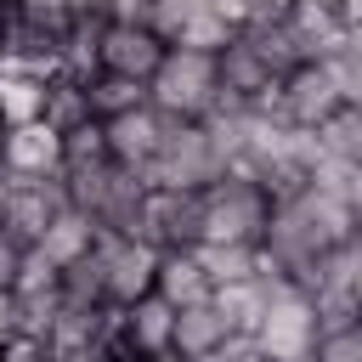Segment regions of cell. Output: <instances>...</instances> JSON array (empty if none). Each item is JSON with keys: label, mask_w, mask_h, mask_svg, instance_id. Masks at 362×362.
I'll list each match as a JSON object with an SVG mask.
<instances>
[{"label": "cell", "mask_w": 362, "mask_h": 362, "mask_svg": "<svg viewBox=\"0 0 362 362\" xmlns=\"http://www.w3.org/2000/svg\"><path fill=\"white\" fill-rule=\"evenodd\" d=\"M11 334H23V300H17V288H0V345Z\"/></svg>", "instance_id": "cell-33"}, {"label": "cell", "mask_w": 362, "mask_h": 362, "mask_svg": "<svg viewBox=\"0 0 362 362\" xmlns=\"http://www.w3.org/2000/svg\"><path fill=\"white\" fill-rule=\"evenodd\" d=\"M0 6H11V0H0Z\"/></svg>", "instance_id": "cell-43"}, {"label": "cell", "mask_w": 362, "mask_h": 362, "mask_svg": "<svg viewBox=\"0 0 362 362\" xmlns=\"http://www.w3.org/2000/svg\"><path fill=\"white\" fill-rule=\"evenodd\" d=\"M85 119H96V113H90V85L74 79V74H57V79L45 85V124H57V130L68 136V130L85 124Z\"/></svg>", "instance_id": "cell-20"}, {"label": "cell", "mask_w": 362, "mask_h": 362, "mask_svg": "<svg viewBox=\"0 0 362 362\" xmlns=\"http://www.w3.org/2000/svg\"><path fill=\"white\" fill-rule=\"evenodd\" d=\"M147 102V85L141 79H130V74H96L90 79V113L96 119H119V113H130V107H141Z\"/></svg>", "instance_id": "cell-21"}, {"label": "cell", "mask_w": 362, "mask_h": 362, "mask_svg": "<svg viewBox=\"0 0 362 362\" xmlns=\"http://www.w3.org/2000/svg\"><path fill=\"white\" fill-rule=\"evenodd\" d=\"M107 23H147L153 28V0H107Z\"/></svg>", "instance_id": "cell-32"}, {"label": "cell", "mask_w": 362, "mask_h": 362, "mask_svg": "<svg viewBox=\"0 0 362 362\" xmlns=\"http://www.w3.org/2000/svg\"><path fill=\"white\" fill-rule=\"evenodd\" d=\"M226 339H232V322H226V311L215 305V294L175 311V356H181V362H204V356H215Z\"/></svg>", "instance_id": "cell-15"}, {"label": "cell", "mask_w": 362, "mask_h": 362, "mask_svg": "<svg viewBox=\"0 0 362 362\" xmlns=\"http://www.w3.org/2000/svg\"><path fill=\"white\" fill-rule=\"evenodd\" d=\"M221 175H226V158H221L209 124L204 119H170L164 147H158V158L147 164L141 181L147 187H170V192H204Z\"/></svg>", "instance_id": "cell-1"}, {"label": "cell", "mask_w": 362, "mask_h": 362, "mask_svg": "<svg viewBox=\"0 0 362 362\" xmlns=\"http://www.w3.org/2000/svg\"><path fill=\"white\" fill-rule=\"evenodd\" d=\"M288 209L300 215V226L311 232V243H317V249H345V243L356 238V221H362L351 204L328 198L322 187H305L300 198H288Z\"/></svg>", "instance_id": "cell-12"}, {"label": "cell", "mask_w": 362, "mask_h": 362, "mask_svg": "<svg viewBox=\"0 0 362 362\" xmlns=\"http://www.w3.org/2000/svg\"><path fill=\"white\" fill-rule=\"evenodd\" d=\"M255 345L266 351V362H311L317 356V311L311 294H300L288 277H277L272 305L255 328Z\"/></svg>", "instance_id": "cell-4"}, {"label": "cell", "mask_w": 362, "mask_h": 362, "mask_svg": "<svg viewBox=\"0 0 362 362\" xmlns=\"http://www.w3.org/2000/svg\"><path fill=\"white\" fill-rule=\"evenodd\" d=\"M170 57V40L147 23H102V68L107 74H130V79H153L158 62Z\"/></svg>", "instance_id": "cell-9"}, {"label": "cell", "mask_w": 362, "mask_h": 362, "mask_svg": "<svg viewBox=\"0 0 362 362\" xmlns=\"http://www.w3.org/2000/svg\"><path fill=\"white\" fill-rule=\"evenodd\" d=\"M17 260H23V243H11V238L0 232V288H11V277H17Z\"/></svg>", "instance_id": "cell-34"}, {"label": "cell", "mask_w": 362, "mask_h": 362, "mask_svg": "<svg viewBox=\"0 0 362 362\" xmlns=\"http://www.w3.org/2000/svg\"><path fill=\"white\" fill-rule=\"evenodd\" d=\"M62 204H68L62 175H57V181H11V192H6V238L23 243V249L40 243Z\"/></svg>", "instance_id": "cell-10"}, {"label": "cell", "mask_w": 362, "mask_h": 362, "mask_svg": "<svg viewBox=\"0 0 362 362\" xmlns=\"http://www.w3.org/2000/svg\"><path fill=\"white\" fill-rule=\"evenodd\" d=\"M6 192H11V175L0 170V232H6Z\"/></svg>", "instance_id": "cell-38"}, {"label": "cell", "mask_w": 362, "mask_h": 362, "mask_svg": "<svg viewBox=\"0 0 362 362\" xmlns=\"http://www.w3.org/2000/svg\"><path fill=\"white\" fill-rule=\"evenodd\" d=\"M272 288H277V277H243V283H221L215 288V305L226 311L232 334H255L260 328V317L272 305Z\"/></svg>", "instance_id": "cell-17"}, {"label": "cell", "mask_w": 362, "mask_h": 362, "mask_svg": "<svg viewBox=\"0 0 362 362\" xmlns=\"http://www.w3.org/2000/svg\"><path fill=\"white\" fill-rule=\"evenodd\" d=\"M300 0H249V11H255V23H277V17H288Z\"/></svg>", "instance_id": "cell-36"}, {"label": "cell", "mask_w": 362, "mask_h": 362, "mask_svg": "<svg viewBox=\"0 0 362 362\" xmlns=\"http://www.w3.org/2000/svg\"><path fill=\"white\" fill-rule=\"evenodd\" d=\"M136 238H147V243H158V249H192V243H204V192L147 187Z\"/></svg>", "instance_id": "cell-7"}, {"label": "cell", "mask_w": 362, "mask_h": 362, "mask_svg": "<svg viewBox=\"0 0 362 362\" xmlns=\"http://www.w3.org/2000/svg\"><path fill=\"white\" fill-rule=\"evenodd\" d=\"M74 17H107V0H68Z\"/></svg>", "instance_id": "cell-37"}, {"label": "cell", "mask_w": 362, "mask_h": 362, "mask_svg": "<svg viewBox=\"0 0 362 362\" xmlns=\"http://www.w3.org/2000/svg\"><path fill=\"white\" fill-rule=\"evenodd\" d=\"M96 255H102V266H107V305H136L141 294H153V283H158V243H147V238H124V232H102L96 238Z\"/></svg>", "instance_id": "cell-5"}, {"label": "cell", "mask_w": 362, "mask_h": 362, "mask_svg": "<svg viewBox=\"0 0 362 362\" xmlns=\"http://www.w3.org/2000/svg\"><path fill=\"white\" fill-rule=\"evenodd\" d=\"M62 300H68V305H107V266H102L96 249H90L85 260L62 266Z\"/></svg>", "instance_id": "cell-24"}, {"label": "cell", "mask_w": 362, "mask_h": 362, "mask_svg": "<svg viewBox=\"0 0 362 362\" xmlns=\"http://www.w3.org/2000/svg\"><path fill=\"white\" fill-rule=\"evenodd\" d=\"M351 249H356V260H362V221H356V238H351Z\"/></svg>", "instance_id": "cell-40"}, {"label": "cell", "mask_w": 362, "mask_h": 362, "mask_svg": "<svg viewBox=\"0 0 362 362\" xmlns=\"http://www.w3.org/2000/svg\"><path fill=\"white\" fill-rule=\"evenodd\" d=\"M102 23L107 17H79L68 34H62V74H74V79H96L102 74Z\"/></svg>", "instance_id": "cell-19"}, {"label": "cell", "mask_w": 362, "mask_h": 362, "mask_svg": "<svg viewBox=\"0 0 362 362\" xmlns=\"http://www.w3.org/2000/svg\"><path fill=\"white\" fill-rule=\"evenodd\" d=\"M11 288H17V294H45V288H62V266H57L40 243H28V249H23V260H17Z\"/></svg>", "instance_id": "cell-26"}, {"label": "cell", "mask_w": 362, "mask_h": 362, "mask_svg": "<svg viewBox=\"0 0 362 362\" xmlns=\"http://www.w3.org/2000/svg\"><path fill=\"white\" fill-rule=\"evenodd\" d=\"M215 68H221V90H232V96H243V102L277 85V68L266 62V51L255 45V34H249V28H238V40L215 57Z\"/></svg>", "instance_id": "cell-13"}, {"label": "cell", "mask_w": 362, "mask_h": 362, "mask_svg": "<svg viewBox=\"0 0 362 362\" xmlns=\"http://www.w3.org/2000/svg\"><path fill=\"white\" fill-rule=\"evenodd\" d=\"M232 40H238V28H232V23H226V17L215 11V6H204L198 17H187V23H181V34H175L170 45H187V51H204V57H221V51H226Z\"/></svg>", "instance_id": "cell-23"}, {"label": "cell", "mask_w": 362, "mask_h": 362, "mask_svg": "<svg viewBox=\"0 0 362 362\" xmlns=\"http://www.w3.org/2000/svg\"><path fill=\"white\" fill-rule=\"evenodd\" d=\"M62 153H68V170L113 158V153H107V124H102V119H85V124H74V130L62 136Z\"/></svg>", "instance_id": "cell-27"}, {"label": "cell", "mask_w": 362, "mask_h": 362, "mask_svg": "<svg viewBox=\"0 0 362 362\" xmlns=\"http://www.w3.org/2000/svg\"><path fill=\"white\" fill-rule=\"evenodd\" d=\"M147 102L164 119H209L221 102V68L204 51L170 45V57L158 62V74L147 79Z\"/></svg>", "instance_id": "cell-2"}, {"label": "cell", "mask_w": 362, "mask_h": 362, "mask_svg": "<svg viewBox=\"0 0 362 362\" xmlns=\"http://www.w3.org/2000/svg\"><path fill=\"white\" fill-rule=\"evenodd\" d=\"M0 170L11 181H57L68 170V153H62V130L45 124V119H28V124H11L6 141H0Z\"/></svg>", "instance_id": "cell-8"}, {"label": "cell", "mask_w": 362, "mask_h": 362, "mask_svg": "<svg viewBox=\"0 0 362 362\" xmlns=\"http://www.w3.org/2000/svg\"><path fill=\"white\" fill-rule=\"evenodd\" d=\"M272 221V198L260 181L249 175H221L215 187H204V243H249L260 249Z\"/></svg>", "instance_id": "cell-3"}, {"label": "cell", "mask_w": 362, "mask_h": 362, "mask_svg": "<svg viewBox=\"0 0 362 362\" xmlns=\"http://www.w3.org/2000/svg\"><path fill=\"white\" fill-rule=\"evenodd\" d=\"M0 141H6V119H0Z\"/></svg>", "instance_id": "cell-42"}, {"label": "cell", "mask_w": 362, "mask_h": 362, "mask_svg": "<svg viewBox=\"0 0 362 362\" xmlns=\"http://www.w3.org/2000/svg\"><path fill=\"white\" fill-rule=\"evenodd\" d=\"M0 40H6V6H0Z\"/></svg>", "instance_id": "cell-41"}, {"label": "cell", "mask_w": 362, "mask_h": 362, "mask_svg": "<svg viewBox=\"0 0 362 362\" xmlns=\"http://www.w3.org/2000/svg\"><path fill=\"white\" fill-rule=\"evenodd\" d=\"M153 294H164L175 311L215 294V277H209L198 243H192V249H164V255H158V283H153Z\"/></svg>", "instance_id": "cell-14"}, {"label": "cell", "mask_w": 362, "mask_h": 362, "mask_svg": "<svg viewBox=\"0 0 362 362\" xmlns=\"http://www.w3.org/2000/svg\"><path fill=\"white\" fill-rule=\"evenodd\" d=\"M45 85H51V79L0 68V119H6V130H11V124H28V119H45Z\"/></svg>", "instance_id": "cell-18"}, {"label": "cell", "mask_w": 362, "mask_h": 362, "mask_svg": "<svg viewBox=\"0 0 362 362\" xmlns=\"http://www.w3.org/2000/svg\"><path fill=\"white\" fill-rule=\"evenodd\" d=\"M351 294H356V305H362V260H356V272H351Z\"/></svg>", "instance_id": "cell-39"}, {"label": "cell", "mask_w": 362, "mask_h": 362, "mask_svg": "<svg viewBox=\"0 0 362 362\" xmlns=\"http://www.w3.org/2000/svg\"><path fill=\"white\" fill-rule=\"evenodd\" d=\"M317 136H322V147H328V153H339V158H356V164H362V107H339Z\"/></svg>", "instance_id": "cell-28"}, {"label": "cell", "mask_w": 362, "mask_h": 362, "mask_svg": "<svg viewBox=\"0 0 362 362\" xmlns=\"http://www.w3.org/2000/svg\"><path fill=\"white\" fill-rule=\"evenodd\" d=\"M51 351H45V339H34V334H11L6 345H0V362H45Z\"/></svg>", "instance_id": "cell-31"}, {"label": "cell", "mask_w": 362, "mask_h": 362, "mask_svg": "<svg viewBox=\"0 0 362 362\" xmlns=\"http://www.w3.org/2000/svg\"><path fill=\"white\" fill-rule=\"evenodd\" d=\"M311 362H362V322H351L339 334H322Z\"/></svg>", "instance_id": "cell-29"}, {"label": "cell", "mask_w": 362, "mask_h": 362, "mask_svg": "<svg viewBox=\"0 0 362 362\" xmlns=\"http://www.w3.org/2000/svg\"><path fill=\"white\" fill-rule=\"evenodd\" d=\"M96 238H102V226H96L79 204H62V209H57V221L45 226L40 249H45L57 266H74V260H85V255L96 249Z\"/></svg>", "instance_id": "cell-16"}, {"label": "cell", "mask_w": 362, "mask_h": 362, "mask_svg": "<svg viewBox=\"0 0 362 362\" xmlns=\"http://www.w3.org/2000/svg\"><path fill=\"white\" fill-rule=\"evenodd\" d=\"M277 96H283V124H300V130H322L345 107V96H339V85H334V74H328L322 57L288 68L277 79Z\"/></svg>", "instance_id": "cell-6"}, {"label": "cell", "mask_w": 362, "mask_h": 362, "mask_svg": "<svg viewBox=\"0 0 362 362\" xmlns=\"http://www.w3.org/2000/svg\"><path fill=\"white\" fill-rule=\"evenodd\" d=\"M209 6H215V11H221V17L232 23V28H249V23H255V11H249V0H209Z\"/></svg>", "instance_id": "cell-35"}, {"label": "cell", "mask_w": 362, "mask_h": 362, "mask_svg": "<svg viewBox=\"0 0 362 362\" xmlns=\"http://www.w3.org/2000/svg\"><path fill=\"white\" fill-rule=\"evenodd\" d=\"M198 255H204V266H209L215 288H221V283H243V277H260V272H266V266H260V249H249V243H198Z\"/></svg>", "instance_id": "cell-22"}, {"label": "cell", "mask_w": 362, "mask_h": 362, "mask_svg": "<svg viewBox=\"0 0 362 362\" xmlns=\"http://www.w3.org/2000/svg\"><path fill=\"white\" fill-rule=\"evenodd\" d=\"M17 23H28V28H40V34H51V40H62L79 17H74V6L68 0H11L6 6Z\"/></svg>", "instance_id": "cell-25"}, {"label": "cell", "mask_w": 362, "mask_h": 362, "mask_svg": "<svg viewBox=\"0 0 362 362\" xmlns=\"http://www.w3.org/2000/svg\"><path fill=\"white\" fill-rule=\"evenodd\" d=\"M45 362H57V356H45Z\"/></svg>", "instance_id": "cell-44"}, {"label": "cell", "mask_w": 362, "mask_h": 362, "mask_svg": "<svg viewBox=\"0 0 362 362\" xmlns=\"http://www.w3.org/2000/svg\"><path fill=\"white\" fill-rule=\"evenodd\" d=\"M204 6H209V0H153V28H158L164 40H175V34H181V23H187V17H198Z\"/></svg>", "instance_id": "cell-30"}, {"label": "cell", "mask_w": 362, "mask_h": 362, "mask_svg": "<svg viewBox=\"0 0 362 362\" xmlns=\"http://www.w3.org/2000/svg\"><path fill=\"white\" fill-rule=\"evenodd\" d=\"M102 124H107V153H113L124 170L147 175V164H153L158 147H164L170 119H164L153 102H141V107H130V113H119V119H102Z\"/></svg>", "instance_id": "cell-11"}]
</instances>
